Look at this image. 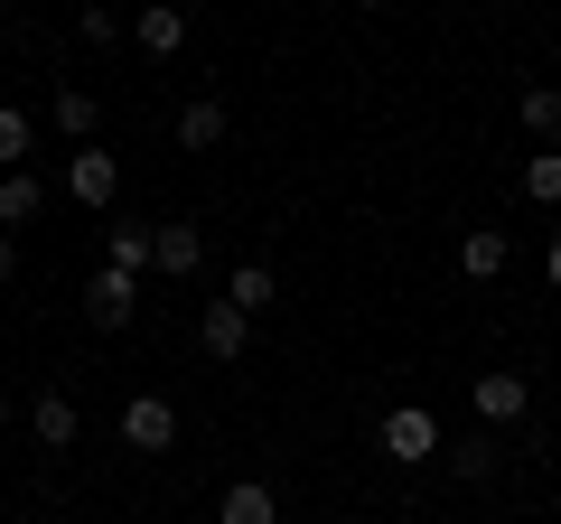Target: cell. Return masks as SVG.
Returning a JSON list of instances; mask_svg holds the SVG:
<instances>
[{
    "label": "cell",
    "instance_id": "6da1fadb",
    "mask_svg": "<svg viewBox=\"0 0 561 524\" xmlns=\"http://www.w3.org/2000/svg\"><path fill=\"white\" fill-rule=\"evenodd\" d=\"M375 441H383V459H402V468H421L431 449H449V441H440V422H431L421 403H393V412H383V431H375Z\"/></svg>",
    "mask_w": 561,
    "mask_h": 524
},
{
    "label": "cell",
    "instance_id": "7a4b0ae2",
    "mask_svg": "<svg viewBox=\"0 0 561 524\" xmlns=\"http://www.w3.org/2000/svg\"><path fill=\"white\" fill-rule=\"evenodd\" d=\"M169 441H179V412L160 394H131L122 403V449H169Z\"/></svg>",
    "mask_w": 561,
    "mask_h": 524
},
{
    "label": "cell",
    "instance_id": "3957f363",
    "mask_svg": "<svg viewBox=\"0 0 561 524\" xmlns=\"http://www.w3.org/2000/svg\"><path fill=\"white\" fill-rule=\"evenodd\" d=\"M131 309H140L131 272H113V262H103L94 282H84V319H94V328H131Z\"/></svg>",
    "mask_w": 561,
    "mask_h": 524
},
{
    "label": "cell",
    "instance_id": "277c9868",
    "mask_svg": "<svg viewBox=\"0 0 561 524\" xmlns=\"http://www.w3.org/2000/svg\"><path fill=\"white\" fill-rule=\"evenodd\" d=\"M243 338H253V319H243L234 300H206V319H197V346H206V356L234 365V356H243Z\"/></svg>",
    "mask_w": 561,
    "mask_h": 524
},
{
    "label": "cell",
    "instance_id": "5b68a950",
    "mask_svg": "<svg viewBox=\"0 0 561 524\" xmlns=\"http://www.w3.org/2000/svg\"><path fill=\"white\" fill-rule=\"evenodd\" d=\"M66 187H76V206H113V187H122V160H113V150H76Z\"/></svg>",
    "mask_w": 561,
    "mask_h": 524
},
{
    "label": "cell",
    "instance_id": "8992f818",
    "mask_svg": "<svg viewBox=\"0 0 561 524\" xmlns=\"http://www.w3.org/2000/svg\"><path fill=\"white\" fill-rule=\"evenodd\" d=\"M216 524H280V497H272V487H262V478H243V487H225Z\"/></svg>",
    "mask_w": 561,
    "mask_h": 524
},
{
    "label": "cell",
    "instance_id": "52a82bcc",
    "mask_svg": "<svg viewBox=\"0 0 561 524\" xmlns=\"http://www.w3.org/2000/svg\"><path fill=\"white\" fill-rule=\"evenodd\" d=\"M197 253H206L197 225H150V262H160V272H197Z\"/></svg>",
    "mask_w": 561,
    "mask_h": 524
},
{
    "label": "cell",
    "instance_id": "ba28073f",
    "mask_svg": "<svg viewBox=\"0 0 561 524\" xmlns=\"http://www.w3.org/2000/svg\"><path fill=\"white\" fill-rule=\"evenodd\" d=\"M524 403H534V384H524V375H478V422H515Z\"/></svg>",
    "mask_w": 561,
    "mask_h": 524
},
{
    "label": "cell",
    "instance_id": "9c48e42d",
    "mask_svg": "<svg viewBox=\"0 0 561 524\" xmlns=\"http://www.w3.org/2000/svg\"><path fill=\"white\" fill-rule=\"evenodd\" d=\"M459 272H468V282H496V272H505V235H496V225H478V235L459 243Z\"/></svg>",
    "mask_w": 561,
    "mask_h": 524
},
{
    "label": "cell",
    "instance_id": "30bf717a",
    "mask_svg": "<svg viewBox=\"0 0 561 524\" xmlns=\"http://www.w3.org/2000/svg\"><path fill=\"white\" fill-rule=\"evenodd\" d=\"M272 291H280V282H272V262H243L234 282H225V300H234L243 319H253V309H272Z\"/></svg>",
    "mask_w": 561,
    "mask_h": 524
},
{
    "label": "cell",
    "instance_id": "8fae6325",
    "mask_svg": "<svg viewBox=\"0 0 561 524\" xmlns=\"http://www.w3.org/2000/svg\"><path fill=\"white\" fill-rule=\"evenodd\" d=\"M38 206H47V187L28 179V169H10V179H0V225H28Z\"/></svg>",
    "mask_w": 561,
    "mask_h": 524
},
{
    "label": "cell",
    "instance_id": "7c38bea8",
    "mask_svg": "<svg viewBox=\"0 0 561 524\" xmlns=\"http://www.w3.org/2000/svg\"><path fill=\"white\" fill-rule=\"evenodd\" d=\"M131 38L150 47V57H169V47L187 38V20H179V10H140V20H131Z\"/></svg>",
    "mask_w": 561,
    "mask_h": 524
},
{
    "label": "cell",
    "instance_id": "4fadbf2b",
    "mask_svg": "<svg viewBox=\"0 0 561 524\" xmlns=\"http://www.w3.org/2000/svg\"><path fill=\"white\" fill-rule=\"evenodd\" d=\"M179 141L187 150H216L225 141V103H187V113H179Z\"/></svg>",
    "mask_w": 561,
    "mask_h": 524
},
{
    "label": "cell",
    "instance_id": "5bb4252c",
    "mask_svg": "<svg viewBox=\"0 0 561 524\" xmlns=\"http://www.w3.org/2000/svg\"><path fill=\"white\" fill-rule=\"evenodd\" d=\"M57 132H66V141L94 132V94H84V84H57Z\"/></svg>",
    "mask_w": 561,
    "mask_h": 524
},
{
    "label": "cell",
    "instance_id": "9a60e30c",
    "mask_svg": "<svg viewBox=\"0 0 561 524\" xmlns=\"http://www.w3.org/2000/svg\"><path fill=\"white\" fill-rule=\"evenodd\" d=\"M103 253H113V272H140V262H150V225H113Z\"/></svg>",
    "mask_w": 561,
    "mask_h": 524
},
{
    "label": "cell",
    "instance_id": "2e32d148",
    "mask_svg": "<svg viewBox=\"0 0 561 524\" xmlns=\"http://www.w3.org/2000/svg\"><path fill=\"white\" fill-rule=\"evenodd\" d=\"M38 441L47 449H76V403H66V394H47V403H38Z\"/></svg>",
    "mask_w": 561,
    "mask_h": 524
},
{
    "label": "cell",
    "instance_id": "e0dca14e",
    "mask_svg": "<svg viewBox=\"0 0 561 524\" xmlns=\"http://www.w3.org/2000/svg\"><path fill=\"white\" fill-rule=\"evenodd\" d=\"M524 197H534V206H561V150L524 160Z\"/></svg>",
    "mask_w": 561,
    "mask_h": 524
},
{
    "label": "cell",
    "instance_id": "ac0fdd59",
    "mask_svg": "<svg viewBox=\"0 0 561 524\" xmlns=\"http://www.w3.org/2000/svg\"><path fill=\"white\" fill-rule=\"evenodd\" d=\"M20 160H28V113L0 103V169H20Z\"/></svg>",
    "mask_w": 561,
    "mask_h": 524
},
{
    "label": "cell",
    "instance_id": "d6986e66",
    "mask_svg": "<svg viewBox=\"0 0 561 524\" xmlns=\"http://www.w3.org/2000/svg\"><path fill=\"white\" fill-rule=\"evenodd\" d=\"M524 132H561V94H552V84L524 94Z\"/></svg>",
    "mask_w": 561,
    "mask_h": 524
},
{
    "label": "cell",
    "instance_id": "ffe728a7",
    "mask_svg": "<svg viewBox=\"0 0 561 524\" xmlns=\"http://www.w3.org/2000/svg\"><path fill=\"white\" fill-rule=\"evenodd\" d=\"M449 459H459V478H486V468H496V441H459Z\"/></svg>",
    "mask_w": 561,
    "mask_h": 524
},
{
    "label": "cell",
    "instance_id": "44dd1931",
    "mask_svg": "<svg viewBox=\"0 0 561 524\" xmlns=\"http://www.w3.org/2000/svg\"><path fill=\"white\" fill-rule=\"evenodd\" d=\"M542 272H552V291H561V235H552V253H542Z\"/></svg>",
    "mask_w": 561,
    "mask_h": 524
},
{
    "label": "cell",
    "instance_id": "7402d4cb",
    "mask_svg": "<svg viewBox=\"0 0 561 524\" xmlns=\"http://www.w3.org/2000/svg\"><path fill=\"white\" fill-rule=\"evenodd\" d=\"M10 272H20V253H10V235H0V282H10Z\"/></svg>",
    "mask_w": 561,
    "mask_h": 524
},
{
    "label": "cell",
    "instance_id": "603a6c76",
    "mask_svg": "<svg viewBox=\"0 0 561 524\" xmlns=\"http://www.w3.org/2000/svg\"><path fill=\"white\" fill-rule=\"evenodd\" d=\"M0 431H10V394H0Z\"/></svg>",
    "mask_w": 561,
    "mask_h": 524
}]
</instances>
